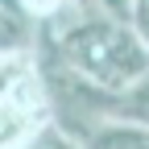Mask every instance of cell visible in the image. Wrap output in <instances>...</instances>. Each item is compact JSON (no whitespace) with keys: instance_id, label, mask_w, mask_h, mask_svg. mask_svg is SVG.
Returning a JSON list of instances; mask_svg holds the SVG:
<instances>
[{"instance_id":"cell-2","label":"cell","mask_w":149,"mask_h":149,"mask_svg":"<svg viewBox=\"0 0 149 149\" xmlns=\"http://www.w3.org/2000/svg\"><path fill=\"white\" fill-rule=\"evenodd\" d=\"M83 149H149V128L133 120H100L87 133Z\"/></svg>"},{"instance_id":"cell-1","label":"cell","mask_w":149,"mask_h":149,"mask_svg":"<svg viewBox=\"0 0 149 149\" xmlns=\"http://www.w3.org/2000/svg\"><path fill=\"white\" fill-rule=\"evenodd\" d=\"M46 29V25H42ZM58 46L62 62L79 74L95 79L108 91H120L149 70V42L137 33L133 21H116L108 13H83L62 29H46Z\"/></svg>"},{"instance_id":"cell-3","label":"cell","mask_w":149,"mask_h":149,"mask_svg":"<svg viewBox=\"0 0 149 149\" xmlns=\"http://www.w3.org/2000/svg\"><path fill=\"white\" fill-rule=\"evenodd\" d=\"M108 120H133V124H145L149 128V70L141 74V79H133L128 87L116 91Z\"/></svg>"},{"instance_id":"cell-7","label":"cell","mask_w":149,"mask_h":149,"mask_svg":"<svg viewBox=\"0 0 149 149\" xmlns=\"http://www.w3.org/2000/svg\"><path fill=\"white\" fill-rule=\"evenodd\" d=\"M4 50H8V42H4V33H0V54H4Z\"/></svg>"},{"instance_id":"cell-6","label":"cell","mask_w":149,"mask_h":149,"mask_svg":"<svg viewBox=\"0 0 149 149\" xmlns=\"http://www.w3.org/2000/svg\"><path fill=\"white\" fill-rule=\"evenodd\" d=\"M70 4H79V8H95V0H70Z\"/></svg>"},{"instance_id":"cell-5","label":"cell","mask_w":149,"mask_h":149,"mask_svg":"<svg viewBox=\"0 0 149 149\" xmlns=\"http://www.w3.org/2000/svg\"><path fill=\"white\" fill-rule=\"evenodd\" d=\"M133 4L137 0H95V8L108 13V17H116V21H133Z\"/></svg>"},{"instance_id":"cell-4","label":"cell","mask_w":149,"mask_h":149,"mask_svg":"<svg viewBox=\"0 0 149 149\" xmlns=\"http://www.w3.org/2000/svg\"><path fill=\"white\" fill-rule=\"evenodd\" d=\"M21 4H25V13L33 17V21H50V17L66 4V0H21Z\"/></svg>"}]
</instances>
